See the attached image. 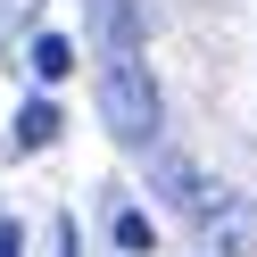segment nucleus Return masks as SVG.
Returning <instances> with one entry per match:
<instances>
[{
  "instance_id": "obj_1",
  "label": "nucleus",
  "mask_w": 257,
  "mask_h": 257,
  "mask_svg": "<svg viewBox=\"0 0 257 257\" xmlns=\"http://www.w3.org/2000/svg\"><path fill=\"white\" fill-rule=\"evenodd\" d=\"M100 124H108V141L116 150H141L150 158L158 150V133H166V91H158V75H150V58H100Z\"/></svg>"
},
{
  "instance_id": "obj_2",
  "label": "nucleus",
  "mask_w": 257,
  "mask_h": 257,
  "mask_svg": "<svg viewBox=\"0 0 257 257\" xmlns=\"http://www.w3.org/2000/svg\"><path fill=\"white\" fill-rule=\"evenodd\" d=\"M67 133V108H58V91H25V108L9 116V150H50V141Z\"/></svg>"
},
{
  "instance_id": "obj_3",
  "label": "nucleus",
  "mask_w": 257,
  "mask_h": 257,
  "mask_svg": "<svg viewBox=\"0 0 257 257\" xmlns=\"http://www.w3.org/2000/svg\"><path fill=\"white\" fill-rule=\"evenodd\" d=\"M83 9H91L100 58H133V50H141V0H83Z\"/></svg>"
},
{
  "instance_id": "obj_4",
  "label": "nucleus",
  "mask_w": 257,
  "mask_h": 257,
  "mask_svg": "<svg viewBox=\"0 0 257 257\" xmlns=\"http://www.w3.org/2000/svg\"><path fill=\"white\" fill-rule=\"evenodd\" d=\"M100 232H108V249H124V257H150V249H158V232H150V216H141V207L124 199L116 183L100 191Z\"/></svg>"
},
{
  "instance_id": "obj_5",
  "label": "nucleus",
  "mask_w": 257,
  "mask_h": 257,
  "mask_svg": "<svg viewBox=\"0 0 257 257\" xmlns=\"http://www.w3.org/2000/svg\"><path fill=\"white\" fill-rule=\"evenodd\" d=\"M158 199H166L174 216H191V224H199V216H207V199H216V183H207L191 158H158Z\"/></svg>"
},
{
  "instance_id": "obj_6",
  "label": "nucleus",
  "mask_w": 257,
  "mask_h": 257,
  "mask_svg": "<svg viewBox=\"0 0 257 257\" xmlns=\"http://www.w3.org/2000/svg\"><path fill=\"white\" fill-rule=\"evenodd\" d=\"M25 75H34V83H67L75 75V42L50 34V25H34V34H25Z\"/></svg>"
},
{
  "instance_id": "obj_7",
  "label": "nucleus",
  "mask_w": 257,
  "mask_h": 257,
  "mask_svg": "<svg viewBox=\"0 0 257 257\" xmlns=\"http://www.w3.org/2000/svg\"><path fill=\"white\" fill-rule=\"evenodd\" d=\"M34 25H42V0H0V50H25Z\"/></svg>"
},
{
  "instance_id": "obj_8",
  "label": "nucleus",
  "mask_w": 257,
  "mask_h": 257,
  "mask_svg": "<svg viewBox=\"0 0 257 257\" xmlns=\"http://www.w3.org/2000/svg\"><path fill=\"white\" fill-rule=\"evenodd\" d=\"M50 257H83V232H75V216H50Z\"/></svg>"
},
{
  "instance_id": "obj_9",
  "label": "nucleus",
  "mask_w": 257,
  "mask_h": 257,
  "mask_svg": "<svg viewBox=\"0 0 257 257\" xmlns=\"http://www.w3.org/2000/svg\"><path fill=\"white\" fill-rule=\"evenodd\" d=\"M0 257H25V224L17 216H0Z\"/></svg>"
}]
</instances>
